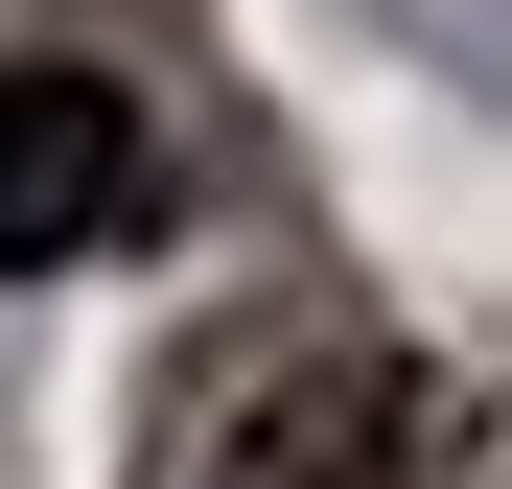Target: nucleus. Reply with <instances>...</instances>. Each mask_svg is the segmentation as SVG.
I'll return each instance as SVG.
<instances>
[{
    "mask_svg": "<svg viewBox=\"0 0 512 489\" xmlns=\"http://www.w3.org/2000/svg\"><path fill=\"white\" fill-rule=\"evenodd\" d=\"M419 443V350L350 303H256L233 350L187 373V420H163V489H373Z\"/></svg>",
    "mask_w": 512,
    "mask_h": 489,
    "instance_id": "nucleus-1",
    "label": "nucleus"
},
{
    "mask_svg": "<svg viewBox=\"0 0 512 489\" xmlns=\"http://www.w3.org/2000/svg\"><path fill=\"white\" fill-rule=\"evenodd\" d=\"M117 210H140V94L117 70H0V280L94 257Z\"/></svg>",
    "mask_w": 512,
    "mask_h": 489,
    "instance_id": "nucleus-2",
    "label": "nucleus"
}]
</instances>
